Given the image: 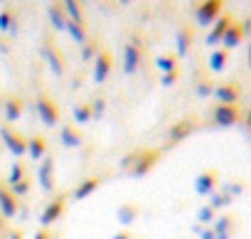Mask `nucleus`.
Instances as JSON below:
<instances>
[{
  "instance_id": "f257e3e1",
  "label": "nucleus",
  "mask_w": 251,
  "mask_h": 239,
  "mask_svg": "<svg viewBox=\"0 0 251 239\" xmlns=\"http://www.w3.org/2000/svg\"><path fill=\"white\" fill-rule=\"evenodd\" d=\"M158 158H160V151H133L131 156H126L123 158V168H128L131 163H133V168H131V178H143V175H148L153 168H155V163H158Z\"/></svg>"
},
{
  "instance_id": "f03ea898",
  "label": "nucleus",
  "mask_w": 251,
  "mask_h": 239,
  "mask_svg": "<svg viewBox=\"0 0 251 239\" xmlns=\"http://www.w3.org/2000/svg\"><path fill=\"white\" fill-rule=\"evenodd\" d=\"M35 113H37V118L45 124V126H57L59 124V118H62V111H59V106H57V101L54 99H50L47 94H40L37 96V101H35Z\"/></svg>"
},
{
  "instance_id": "7ed1b4c3",
  "label": "nucleus",
  "mask_w": 251,
  "mask_h": 239,
  "mask_svg": "<svg viewBox=\"0 0 251 239\" xmlns=\"http://www.w3.org/2000/svg\"><path fill=\"white\" fill-rule=\"evenodd\" d=\"M40 52H42V57L47 59L52 74H54V77H62V74H64V67H67V64H64V54H62V50L54 45L52 37H45V40H42V50H40Z\"/></svg>"
},
{
  "instance_id": "20e7f679",
  "label": "nucleus",
  "mask_w": 251,
  "mask_h": 239,
  "mask_svg": "<svg viewBox=\"0 0 251 239\" xmlns=\"http://www.w3.org/2000/svg\"><path fill=\"white\" fill-rule=\"evenodd\" d=\"M0 138H3V143H5V148L13 153V156H25L27 153V138L20 133V131H15V129H10L8 124H3L0 126Z\"/></svg>"
},
{
  "instance_id": "39448f33",
  "label": "nucleus",
  "mask_w": 251,
  "mask_h": 239,
  "mask_svg": "<svg viewBox=\"0 0 251 239\" xmlns=\"http://www.w3.org/2000/svg\"><path fill=\"white\" fill-rule=\"evenodd\" d=\"M219 15H222V3L219 0H207V3H200L195 8V20L202 27H212L219 20Z\"/></svg>"
},
{
  "instance_id": "423d86ee",
  "label": "nucleus",
  "mask_w": 251,
  "mask_h": 239,
  "mask_svg": "<svg viewBox=\"0 0 251 239\" xmlns=\"http://www.w3.org/2000/svg\"><path fill=\"white\" fill-rule=\"evenodd\" d=\"M141 57H143L141 40L138 37H131V42L123 47V72L126 74H136L138 67H141Z\"/></svg>"
},
{
  "instance_id": "0eeeda50",
  "label": "nucleus",
  "mask_w": 251,
  "mask_h": 239,
  "mask_svg": "<svg viewBox=\"0 0 251 239\" xmlns=\"http://www.w3.org/2000/svg\"><path fill=\"white\" fill-rule=\"evenodd\" d=\"M239 118H241V113H239V108H236V106L217 104V106H214V111H212V121H214V126H217V129H231V126H236V124H239Z\"/></svg>"
},
{
  "instance_id": "6e6552de",
  "label": "nucleus",
  "mask_w": 251,
  "mask_h": 239,
  "mask_svg": "<svg viewBox=\"0 0 251 239\" xmlns=\"http://www.w3.org/2000/svg\"><path fill=\"white\" fill-rule=\"evenodd\" d=\"M37 183L45 192H52L54 190V156H45L37 165Z\"/></svg>"
},
{
  "instance_id": "1a4fd4ad",
  "label": "nucleus",
  "mask_w": 251,
  "mask_h": 239,
  "mask_svg": "<svg viewBox=\"0 0 251 239\" xmlns=\"http://www.w3.org/2000/svg\"><path fill=\"white\" fill-rule=\"evenodd\" d=\"M64 207H67V195H57L54 200H50L47 207H45L42 214H40V224H42V227L54 224V222L64 214Z\"/></svg>"
},
{
  "instance_id": "9d476101",
  "label": "nucleus",
  "mask_w": 251,
  "mask_h": 239,
  "mask_svg": "<svg viewBox=\"0 0 251 239\" xmlns=\"http://www.w3.org/2000/svg\"><path fill=\"white\" fill-rule=\"evenodd\" d=\"M111 67H113L111 52H108V50H99V54L94 57V72H91L94 81H96V84H103V81L108 79V74H111Z\"/></svg>"
},
{
  "instance_id": "9b49d317",
  "label": "nucleus",
  "mask_w": 251,
  "mask_h": 239,
  "mask_svg": "<svg viewBox=\"0 0 251 239\" xmlns=\"http://www.w3.org/2000/svg\"><path fill=\"white\" fill-rule=\"evenodd\" d=\"M15 214H18V197L8 190V185L0 183V217L13 219Z\"/></svg>"
},
{
  "instance_id": "f8f14e48",
  "label": "nucleus",
  "mask_w": 251,
  "mask_h": 239,
  "mask_svg": "<svg viewBox=\"0 0 251 239\" xmlns=\"http://www.w3.org/2000/svg\"><path fill=\"white\" fill-rule=\"evenodd\" d=\"M106 178L103 175H94V178H86V180H81L74 190H72V200H76V202H81V200H86L91 192H96L99 187H101V183H103Z\"/></svg>"
},
{
  "instance_id": "ddd939ff",
  "label": "nucleus",
  "mask_w": 251,
  "mask_h": 239,
  "mask_svg": "<svg viewBox=\"0 0 251 239\" xmlns=\"http://www.w3.org/2000/svg\"><path fill=\"white\" fill-rule=\"evenodd\" d=\"M192 129H195V121H192V118H182V121L173 124V126H170V131H168V146L185 141V138L192 133Z\"/></svg>"
},
{
  "instance_id": "4468645a",
  "label": "nucleus",
  "mask_w": 251,
  "mask_h": 239,
  "mask_svg": "<svg viewBox=\"0 0 251 239\" xmlns=\"http://www.w3.org/2000/svg\"><path fill=\"white\" fill-rule=\"evenodd\" d=\"M212 96L219 104H224V106H236V101H239V86L236 84H219V86H214Z\"/></svg>"
},
{
  "instance_id": "2eb2a0df",
  "label": "nucleus",
  "mask_w": 251,
  "mask_h": 239,
  "mask_svg": "<svg viewBox=\"0 0 251 239\" xmlns=\"http://www.w3.org/2000/svg\"><path fill=\"white\" fill-rule=\"evenodd\" d=\"M23 108H25V104H23V99L20 96H8L5 101H3V116H5V121H8V126L10 124H15L18 118L23 116Z\"/></svg>"
},
{
  "instance_id": "dca6fc26",
  "label": "nucleus",
  "mask_w": 251,
  "mask_h": 239,
  "mask_svg": "<svg viewBox=\"0 0 251 239\" xmlns=\"http://www.w3.org/2000/svg\"><path fill=\"white\" fill-rule=\"evenodd\" d=\"M217 183H219V175L214 170H204L195 178V190H197V195H212Z\"/></svg>"
},
{
  "instance_id": "f3484780",
  "label": "nucleus",
  "mask_w": 251,
  "mask_h": 239,
  "mask_svg": "<svg viewBox=\"0 0 251 239\" xmlns=\"http://www.w3.org/2000/svg\"><path fill=\"white\" fill-rule=\"evenodd\" d=\"M0 32H3V35H13V37L20 32V20H18L13 8L0 10Z\"/></svg>"
},
{
  "instance_id": "a211bd4d",
  "label": "nucleus",
  "mask_w": 251,
  "mask_h": 239,
  "mask_svg": "<svg viewBox=\"0 0 251 239\" xmlns=\"http://www.w3.org/2000/svg\"><path fill=\"white\" fill-rule=\"evenodd\" d=\"M229 25H231V18H229V15H219V20H217V23L212 25V30L207 32V45H209V47L219 45L222 37H224V32L229 30Z\"/></svg>"
},
{
  "instance_id": "6ab92c4d",
  "label": "nucleus",
  "mask_w": 251,
  "mask_h": 239,
  "mask_svg": "<svg viewBox=\"0 0 251 239\" xmlns=\"http://www.w3.org/2000/svg\"><path fill=\"white\" fill-rule=\"evenodd\" d=\"M59 143H62L64 148H79V146L84 143V136H81L72 124H64V126L59 129Z\"/></svg>"
},
{
  "instance_id": "aec40b11",
  "label": "nucleus",
  "mask_w": 251,
  "mask_h": 239,
  "mask_svg": "<svg viewBox=\"0 0 251 239\" xmlns=\"http://www.w3.org/2000/svg\"><path fill=\"white\" fill-rule=\"evenodd\" d=\"M27 153H30L32 160L40 163V160L47 156V138H45L42 133H32V136L27 138Z\"/></svg>"
},
{
  "instance_id": "412c9836",
  "label": "nucleus",
  "mask_w": 251,
  "mask_h": 239,
  "mask_svg": "<svg viewBox=\"0 0 251 239\" xmlns=\"http://www.w3.org/2000/svg\"><path fill=\"white\" fill-rule=\"evenodd\" d=\"M47 18H50V23H52V27H54L57 32H64V27H67V15H64V10H62V3H50V5H47Z\"/></svg>"
},
{
  "instance_id": "4be33fe9",
  "label": "nucleus",
  "mask_w": 251,
  "mask_h": 239,
  "mask_svg": "<svg viewBox=\"0 0 251 239\" xmlns=\"http://www.w3.org/2000/svg\"><path fill=\"white\" fill-rule=\"evenodd\" d=\"M241 40H244L241 25L231 23V25H229V30H226V32H224V37H222V47H224V52H226V50H234V47H239V45H241Z\"/></svg>"
},
{
  "instance_id": "5701e85b",
  "label": "nucleus",
  "mask_w": 251,
  "mask_h": 239,
  "mask_svg": "<svg viewBox=\"0 0 251 239\" xmlns=\"http://www.w3.org/2000/svg\"><path fill=\"white\" fill-rule=\"evenodd\" d=\"M190 45H192V30L190 27H180L175 32V50H177V57H185L190 52Z\"/></svg>"
},
{
  "instance_id": "b1692460",
  "label": "nucleus",
  "mask_w": 251,
  "mask_h": 239,
  "mask_svg": "<svg viewBox=\"0 0 251 239\" xmlns=\"http://www.w3.org/2000/svg\"><path fill=\"white\" fill-rule=\"evenodd\" d=\"M116 219H118L121 227H131L138 219V207L136 205H121L118 212H116Z\"/></svg>"
},
{
  "instance_id": "393cba45",
  "label": "nucleus",
  "mask_w": 251,
  "mask_h": 239,
  "mask_svg": "<svg viewBox=\"0 0 251 239\" xmlns=\"http://www.w3.org/2000/svg\"><path fill=\"white\" fill-rule=\"evenodd\" d=\"M62 10L67 15L69 23H76V25H84V13H81V5L74 3V0H67V3H62Z\"/></svg>"
},
{
  "instance_id": "a878e982",
  "label": "nucleus",
  "mask_w": 251,
  "mask_h": 239,
  "mask_svg": "<svg viewBox=\"0 0 251 239\" xmlns=\"http://www.w3.org/2000/svg\"><path fill=\"white\" fill-rule=\"evenodd\" d=\"M229 229H231V217H229V214L214 219V227H212L214 239H229Z\"/></svg>"
},
{
  "instance_id": "bb28decb",
  "label": "nucleus",
  "mask_w": 251,
  "mask_h": 239,
  "mask_svg": "<svg viewBox=\"0 0 251 239\" xmlns=\"http://www.w3.org/2000/svg\"><path fill=\"white\" fill-rule=\"evenodd\" d=\"M155 67L163 74H173V72H177V59H175V54H160V57H155Z\"/></svg>"
},
{
  "instance_id": "cd10ccee",
  "label": "nucleus",
  "mask_w": 251,
  "mask_h": 239,
  "mask_svg": "<svg viewBox=\"0 0 251 239\" xmlns=\"http://www.w3.org/2000/svg\"><path fill=\"white\" fill-rule=\"evenodd\" d=\"M64 30L69 32V37H72L76 45H81V47L86 45V27H84V25H76V23H69V20H67V27H64Z\"/></svg>"
},
{
  "instance_id": "c85d7f7f",
  "label": "nucleus",
  "mask_w": 251,
  "mask_h": 239,
  "mask_svg": "<svg viewBox=\"0 0 251 239\" xmlns=\"http://www.w3.org/2000/svg\"><path fill=\"white\" fill-rule=\"evenodd\" d=\"M224 67H226V52L224 50H214L209 54V69L214 74H219V72H224Z\"/></svg>"
},
{
  "instance_id": "c756f323",
  "label": "nucleus",
  "mask_w": 251,
  "mask_h": 239,
  "mask_svg": "<svg viewBox=\"0 0 251 239\" xmlns=\"http://www.w3.org/2000/svg\"><path fill=\"white\" fill-rule=\"evenodd\" d=\"M72 116H74V121H76L79 126L89 124V121H91V108H89V104H76L74 111H72Z\"/></svg>"
},
{
  "instance_id": "7c9ffc66",
  "label": "nucleus",
  "mask_w": 251,
  "mask_h": 239,
  "mask_svg": "<svg viewBox=\"0 0 251 239\" xmlns=\"http://www.w3.org/2000/svg\"><path fill=\"white\" fill-rule=\"evenodd\" d=\"M89 108H91V121H99V118L103 116V111H106V99H103L101 94L94 96L91 104H89Z\"/></svg>"
},
{
  "instance_id": "2f4dec72",
  "label": "nucleus",
  "mask_w": 251,
  "mask_h": 239,
  "mask_svg": "<svg viewBox=\"0 0 251 239\" xmlns=\"http://www.w3.org/2000/svg\"><path fill=\"white\" fill-rule=\"evenodd\" d=\"M20 180H25V165H23V163H15V165L10 168V175H8V187L18 185Z\"/></svg>"
},
{
  "instance_id": "473e14b6",
  "label": "nucleus",
  "mask_w": 251,
  "mask_h": 239,
  "mask_svg": "<svg viewBox=\"0 0 251 239\" xmlns=\"http://www.w3.org/2000/svg\"><path fill=\"white\" fill-rule=\"evenodd\" d=\"M209 197H212V202H209V207H212V210H222V207L231 205V197H229V195H224V192H212Z\"/></svg>"
},
{
  "instance_id": "72a5a7b5",
  "label": "nucleus",
  "mask_w": 251,
  "mask_h": 239,
  "mask_svg": "<svg viewBox=\"0 0 251 239\" xmlns=\"http://www.w3.org/2000/svg\"><path fill=\"white\" fill-rule=\"evenodd\" d=\"M8 190H10L15 197H25V195L30 192V180L25 178V180H20L18 185H13V187H8Z\"/></svg>"
},
{
  "instance_id": "f704fd0d",
  "label": "nucleus",
  "mask_w": 251,
  "mask_h": 239,
  "mask_svg": "<svg viewBox=\"0 0 251 239\" xmlns=\"http://www.w3.org/2000/svg\"><path fill=\"white\" fill-rule=\"evenodd\" d=\"M96 54H99V50H96V42H86V45L81 47V59H84V62H91Z\"/></svg>"
},
{
  "instance_id": "c9c22d12",
  "label": "nucleus",
  "mask_w": 251,
  "mask_h": 239,
  "mask_svg": "<svg viewBox=\"0 0 251 239\" xmlns=\"http://www.w3.org/2000/svg\"><path fill=\"white\" fill-rule=\"evenodd\" d=\"M197 219H200L202 224H209V222H214V210H212L209 205H204V207L197 212Z\"/></svg>"
},
{
  "instance_id": "e433bc0d",
  "label": "nucleus",
  "mask_w": 251,
  "mask_h": 239,
  "mask_svg": "<svg viewBox=\"0 0 251 239\" xmlns=\"http://www.w3.org/2000/svg\"><path fill=\"white\" fill-rule=\"evenodd\" d=\"M244 192V185L241 183H229V185H224V195H229V197H236V195H241Z\"/></svg>"
},
{
  "instance_id": "4c0bfd02",
  "label": "nucleus",
  "mask_w": 251,
  "mask_h": 239,
  "mask_svg": "<svg viewBox=\"0 0 251 239\" xmlns=\"http://www.w3.org/2000/svg\"><path fill=\"white\" fill-rule=\"evenodd\" d=\"M212 91H214V86H212L209 81H200V84H197V96L207 99V96H212Z\"/></svg>"
},
{
  "instance_id": "58836bf2",
  "label": "nucleus",
  "mask_w": 251,
  "mask_h": 239,
  "mask_svg": "<svg viewBox=\"0 0 251 239\" xmlns=\"http://www.w3.org/2000/svg\"><path fill=\"white\" fill-rule=\"evenodd\" d=\"M177 77H180V72H173V74H163V79H160V84L168 89V86H173L175 81H177Z\"/></svg>"
},
{
  "instance_id": "ea45409f",
  "label": "nucleus",
  "mask_w": 251,
  "mask_h": 239,
  "mask_svg": "<svg viewBox=\"0 0 251 239\" xmlns=\"http://www.w3.org/2000/svg\"><path fill=\"white\" fill-rule=\"evenodd\" d=\"M197 234H200V239H214V232L212 229H200Z\"/></svg>"
},
{
  "instance_id": "a19ab883",
  "label": "nucleus",
  "mask_w": 251,
  "mask_h": 239,
  "mask_svg": "<svg viewBox=\"0 0 251 239\" xmlns=\"http://www.w3.org/2000/svg\"><path fill=\"white\" fill-rule=\"evenodd\" d=\"M35 239H52V234H50L47 229H37V234H35Z\"/></svg>"
},
{
  "instance_id": "79ce46f5",
  "label": "nucleus",
  "mask_w": 251,
  "mask_h": 239,
  "mask_svg": "<svg viewBox=\"0 0 251 239\" xmlns=\"http://www.w3.org/2000/svg\"><path fill=\"white\" fill-rule=\"evenodd\" d=\"M111 239H133V237H131V232H116Z\"/></svg>"
},
{
  "instance_id": "37998d69",
  "label": "nucleus",
  "mask_w": 251,
  "mask_h": 239,
  "mask_svg": "<svg viewBox=\"0 0 251 239\" xmlns=\"http://www.w3.org/2000/svg\"><path fill=\"white\" fill-rule=\"evenodd\" d=\"M244 126L251 131V108H246V113H244Z\"/></svg>"
},
{
  "instance_id": "c03bdc74",
  "label": "nucleus",
  "mask_w": 251,
  "mask_h": 239,
  "mask_svg": "<svg viewBox=\"0 0 251 239\" xmlns=\"http://www.w3.org/2000/svg\"><path fill=\"white\" fill-rule=\"evenodd\" d=\"M10 239H23V232H18V229H13V232H10Z\"/></svg>"
},
{
  "instance_id": "a18cd8bd",
  "label": "nucleus",
  "mask_w": 251,
  "mask_h": 239,
  "mask_svg": "<svg viewBox=\"0 0 251 239\" xmlns=\"http://www.w3.org/2000/svg\"><path fill=\"white\" fill-rule=\"evenodd\" d=\"M3 229H5V219H3V217H0V232H3Z\"/></svg>"
},
{
  "instance_id": "49530a36",
  "label": "nucleus",
  "mask_w": 251,
  "mask_h": 239,
  "mask_svg": "<svg viewBox=\"0 0 251 239\" xmlns=\"http://www.w3.org/2000/svg\"><path fill=\"white\" fill-rule=\"evenodd\" d=\"M249 67H251V42H249Z\"/></svg>"
},
{
  "instance_id": "de8ad7c7",
  "label": "nucleus",
  "mask_w": 251,
  "mask_h": 239,
  "mask_svg": "<svg viewBox=\"0 0 251 239\" xmlns=\"http://www.w3.org/2000/svg\"><path fill=\"white\" fill-rule=\"evenodd\" d=\"M0 111H3V101H0Z\"/></svg>"
}]
</instances>
